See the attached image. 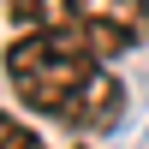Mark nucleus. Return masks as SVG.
<instances>
[{"label":"nucleus","instance_id":"obj_1","mask_svg":"<svg viewBox=\"0 0 149 149\" xmlns=\"http://www.w3.org/2000/svg\"><path fill=\"white\" fill-rule=\"evenodd\" d=\"M6 90L30 113H48L60 125H78V131H107L125 113V84L107 72V60L90 42L60 36V30L12 36V48H6Z\"/></svg>","mask_w":149,"mask_h":149},{"label":"nucleus","instance_id":"obj_2","mask_svg":"<svg viewBox=\"0 0 149 149\" xmlns=\"http://www.w3.org/2000/svg\"><path fill=\"white\" fill-rule=\"evenodd\" d=\"M6 18L18 24V36L36 30L78 36L102 60L149 42V0H6Z\"/></svg>","mask_w":149,"mask_h":149},{"label":"nucleus","instance_id":"obj_3","mask_svg":"<svg viewBox=\"0 0 149 149\" xmlns=\"http://www.w3.org/2000/svg\"><path fill=\"white\" fill-rule=\"evenodd\" d=\"M0 149H48V143L36 137V131L24 125L18 113H6V119H0Z\"/></svg>","mask_w":149,"mask_h":149}]
</instances>
